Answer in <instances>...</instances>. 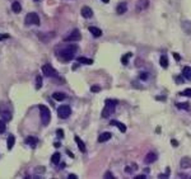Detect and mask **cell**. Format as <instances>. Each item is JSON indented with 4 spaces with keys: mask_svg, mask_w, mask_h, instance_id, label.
<instances>
[{
    "mask_svg": "<svg viewBox=\"0 0 191 179\" xmlns=\"http://www.w3.org/2000/svg\"><path fill=\"white\" fill-rule=\"evenodd\" d=\"M26 144L30 145L31 147H36L37 144H38V139H37V137H35V136H28L26 139Z\"/></svg>",
    "mask_w": 191,
    "mask_h": 179,
    "instance_id": "cell-12",
    "label": "cell"
},
{
    "mask_svg": "<svg viewBox=\"0 0 191 179\" xmlns=\"http://www.w3.org/2000/svg\"><path fill=\"white\" fill-rule=\"evenodd\" d=\"M82 16H83L84 18H87V19H89V18H92L93 17V10L89 8V7H83L82 8Z\"/></svg>",
    "mask_w": 191,
    "mask_h": 179,
    "instance_id": "cell-10",
    "label": "cell"
},
{
    "mask_svg": "<svg viewBox=\"0 0 191 179\" xmlns=\"http://www.w3.org/2000/svg\"><path fill=\"white\" fill-rule=\"evenodd\" d=\"M5 121L4 119H0V133H3L5 131Z\"/></svg>",
    "mask_w": 191,
    "mask_h": 179,
    "instance_id": "cell-29",
    "label": "cell"
},
{
    "mask_svg": "<svg viewBox=\"0 0 191 179\" xmlns=\"http://www.w3.org/2000/svg\"><path fill=\"white\" fill-rule=\"evenodd\" d=\"M12 9H13V11L18 14V13H21V10H22V5L18 2H14V3L12 4Z\"/></svg>",
    "mask_w": 191,
    "mask_h": 179,
    "instance_id": "cell-23",
    "label": "cell"
},
{
    "mask_svg": "<svg viewBox=\"0 0 191 179\" xmlns=\"http://www.w3.org/2000/svg\"><path fill=\"white\" fill-rule=\"evenodd\" d=\"M35 2H40V0H35Z\"/></svg>",
    "mask_w": 191,
    "mask_h": 179,
    "instance_id": "cell-41",
    "label": "cell"
},
{
    "mask_svg": "<svg viewBox=\"0 0 191 179\" xmlns=\"http://www.w3.org/2000/svg\"><path fill=\"white\" fill-rule=\"evenodd\" d=\"M149 0H138L136 3V10L138 11H143V10H147L149 8Z\"/></svg>",
    "mask_w": 191,
    "mask_h": 179,
    "instance_id": "cell-9",
    "label": "cell"
},
{
    "mask_svg": "<svg viewBox=\"0 0 191 179\" xmlns=\"http://www.w3.org/2000/svg\"><path fill=\"white\" fill-rule=\"evenodd\" d=\"M74 140H75V142H77V145H78V147H79V150L82 151V153H86V145H84V142L80 140V137H78V136H75L74 137Z\"/></svg>",
    "mask_w": 191,
    "mask_h": 179,
    "instance_id": "cell-16",
    "label": "cell"
},
{
    "mask_svg": "<svg viewBox=\"0 0 191 179\" xmlns=\"http://www.w3.org/2000/svg\"><path fill=\"white\" fill-rule=\"evenodd\" d=\"M128 10V4L126 3H120L116 8V11H117V14H125V11Z\"/></svg>",
    "mask_w": 191,
    "mask_h": 179,
    "instance_id": "cell-14",
    "label": "cell"
},
{
    "mask_svg": "<svg viewBox=\"0 0 191 179\" xmlns=\"http://www.w3.org/2000/svg\"><path fill=\"white\" fill-rule=\"evenodd\" d=\"M180 167L182 169H187L191 167V159L189 156H184L181 160H180Z\"/></svg>",
    "mask_w": 191,
    "mask_h": 179,
    "instance_id": "cell-11",
    "label": "cell"
},
{
    "mask_svg": "<svg viewBox=\"0 0 191 179\" xmlns=\"http://www.w3.org/2000/svg\"><path fill=\"white\" fill-rule=\"evenodd\" d=\"M78 51V46L77 45H69V46H65L60 50H58V57L64 61V62H68L74 59L75 53Z\"/></svg>",
    "mask_w": 191,
    "mask_h": 179,
    "instance_id": "cell-1",
    "label": "cell"
},
{
    "mask_svg": "<svg viewBox=\"0 0 191 179\" xmlns=\"http://www.w3.org/2000/svg\"><path fill=\"white\" fill-rule=\"evenodd\" d=\"M40 113H41V121H42V125L47 126L50 123V121H51L50 109L46 105H40Z\"/></svg>",
    "mask_w": 191,
    "mask_h": 179,
    "instance_id": "cell-3",
    "label": "cell"
},
{
    "mask_svg": "<svg viewBox=\"0 0 191 179\" xmlns=\"http://www.w3.org/2000/svg\"><path fill=\"white\" fill-rule=\"evenodd\" d=\"M112 137V135L110 133V132H103V133H101L100 135V137H98V142H106V141H108Z\"/></svg>",
    "mask_w": 191,
    "mask_h": 179,
    "instance_id": "cell-15",
    "label": "cell"
},
{
    "mask_svg": "<svg viewBox=\"0 0 191 179\" xmlns=\"http://www.w3.org/2000/svg\"><path fill=\"white\" fill-rule=\"evenodd\" d=\"M78 177L75 174H69V179H77Z\"/></svg>",
    "mask_w": 191,
    "mask_h": 179,
    "instance_id": "cell-37",
    "label": "cell"
},
{
    "mask_svg": "<svg viewBox=\"0 0 191 179\" xmlns=\"http://www.w3.org/2000/svg\"><path fill=\"white\" fill-rule=\"evenodd\" d=\"M130 57H131V53H126V55H124V56H122V59H121V62L124 64V65H126Z\"/></svg>",
    "mask_w": 191,
    "mask_h": 179,
    "instance_id": "cell-28",
    "label": "cell"
},
{
    "mask_svg": "<svg viewBox=\"0 0 191 179\" xmlns=\"http://www.w3.org/2000/svg\"><path fill=\"white\" fill-rule=\"evenodd\" d=\"M78 61L82 62V64H87V65H92L93 64V60L87 59V57H78Z\"/></svg>",
    "mask_w": 191,
    "mask_h": 179,
    "instance_id": "cell-25",
    "label": "cell"
},
{
    "mask_svg": "<svg viewBox=\"0 0 191 179\" xmlns=\"http://www.w3.org/2000/svg\"><path fill=\"white\" fill-rule=\"evenodd\" d=\"M36 173H45V168H42V167H37Z\"/></svg>",
    "mask_w": 191,
    "mask_h": 179,
    "instance_id": "cell-35",
    "label": "cell"
},
{
    "mask_svg": "<svg viewBox=\"0 0 191 179\" xmlns=\"http://www.w3.org/2000/svg\"><path fill=\"white\" fill-rule=\"evenodd\" d=\"M116 105H117V101H114V99H107L105 102V109L102 112V117L103 118H107L108 116H111L115 109H116Z\"/></svg>",
    "mask_w": 191,
    "mask_h": 179,
    "instance_id": "cell-2",
    "label": "cell"
},
{
    "mask_svg": "<svg viewBox=\"0 0 191 179\" xmlns=\"http://www.w3.org/2000/svg\"><path fill=\"white\" fill-rule=\"evenodd\" d=\"M182 75L185 76V79H187V80H191V67H190V66H185V67H184Z\"/></svg>",
    "mask_w": 191,
    "mask_h": 179,
    "instance_id": "cell-21",
    "label": "cell"
},
{
    "mask_svg": "<svg viewBox=\"0 0 191 179\" xmlns=\"http://www.w3.org/2000/svg\"><path fill=\"white\" fill-rule=\"evenodd\" d=\"M172 56L175 57V60H176V61H180V60H181V56H180V55L177 53V52H173V53H172Z\"/></svg>",
    "mask_w": 191,
    "mask_h": 179,
    "instance_id": "cell-32",
    "label": "cell"
},
{
    "mask_svg": "<svg viewBox=\"0 0 191 179\" xmlns=\"http://www.w3.org/2000/svg\"><path fill=\"white\" fill-rule=\"evenodd\" d=\"M52 97H54V99H56V101H64V99H66V94L56 92V93L52 94Z\"/></svg>",
    "mask_w": 191,
    "mask_h": 179,
    "instance_id": "cell-22",
    "label": "cell"
},
{
    "mask_svg": "<svg viewBox=\"0 0 191 179\" xmlns=\"http://www.w3.org/2000/svg\"><path fill=\"white\" fill-rule=\"evenodd\" d=\"M171 142H172V145H173V146H175V147H176V146H179V142H177V141H176V140H172V141H171Z\"/></svg>",
    "mask_w": 191,
    "mask_h": 179,
    "instance_id": "cell-38",
    "label": "cell"
},
{
    "mask_svg": "<svg viewBox=\"0 0 191 179\" xmlns=\"http://www.w3.org/2000/svg\"><path fill=\"white\" fill-rule=\"evenodd\" d=\"M56 135L59 136V139H63V137H64V131L63 130H58L56 131Z\"/></svg>",
    "mask_w": 191,
    "mask_h": 179,
    "instance_id": "cell-33",
    "label": "cell"
},
{
    "mask_svg": "<svg viewBox=\"0 0 191 179\" xmlns=\"http://www.w3.org/2000/svg\"><path fill=\"white\" fill-rule=\"evenodd\" d=\"M72 114V108L69 105H60L59 109H58V116L61 118V119H65Z\"/></svg>",
    "mask_w": 191,
    "mask_h": 179,
    "instance_id": "cell-6",
    "label": "cell"
},
{
    "mask_svg": "<svg viewBox=\"0 0 191 179\" xmlns=\"http://www.w3.org/2000/svg\"><path fill=\"white\" fill-rule=\"evenodd\" d=\"M140 79H142V80H147V79H148V74H147V73L140 74Z\"/></svg>",
    "mask_w": 191,
    "mask_h": 179,
    "instance_id": "cell-36",
    "label": "cell"
},
{
    "mask_svg": "<svg viewBox=\"0 0 191 179\" xmlns=\"http://www.w3.org/2000/svg\"><path fill=\"white\" fill-rule=\"evenodd\" d=\"M89 32L96 37V38H98V37H101L102 36V31L100 29V28H97V27H89Z\"/></svg>",
    "mask_w": 191,
    "mask_h": 179,
    "instance_id": "cell-17",
    "label": "cell"
},
{
    "mask_svg": "<svg viewBox=\"0 0 191 179\" xmlns=\"http://www.w3.org/2000/svg\"><path fill=\"white\" fill-rule=\"evenodd\" d=\"M41 87H42V76L37 75L36 76V89H40Z\"/></svg>",
    "mask_w": 191,
    "mask_h": 179,
    "instance_id": "cell-27",
    "label": "cell"
},
{
    "mask_svg": "<svg viewBox=\"0 0 191 179\" xmlns=\"http://www.w3.org/2000/svg\"><path fill=\"white\" fill-rule=\"evenodd\" d=\"M0 114H2V117L5 122H9L12 119V112H10V109L7 108L5 105H0Z\"/></svg>",
    "mask_w": 191,
    "mask_h": 179,
    "instance_id": "cell-8",
    "label": "cell"
},
{
    "mask_svg": "<svg viewBox=\"0 0 191 179\" xmlns=\"http://www.w3.org/2000/svg\"><path fill=\"white\" fill-rule=\"evenodd\" d=\"M103 3H110V0H102Z\"/></svg>",
    "mask_w": 191,
    "mask_h": 179,
    "instance_id": "cell-40",
    "label": "cell"
},
{
    "mask_svg": "<svg viewBox=\"0 0 191 179\" xmlns=\"http://www.w3.org/2000/svg\"><path fill=\"white\" fill-rule=\"evenodd\" d=\"M60 154L59 153H55V154H54L52 155V158H51V161L54 163V164H59V161H60Z\"/></svg>",
    "mask_w": 191,
    "mask_h": 179,
    "instance_id": "cell-26",
    "label": "cell"
},
{
    "mask_svg": "<svg viewBox=\"0 0 191 179\" xmlns=\"http://www.w3.org/2000/svg\"><path fill=\"white\" fill-rule=\"evenodd\" d=\"M105 178H107V179H112V178H114V175H112V173H111V172H107V173L105 174Z\"/></svg>",
    "mask_w": 191,
    "mask_h": 179,
    "instance_id": "cell-34",
    "label": "cell"
},
{
    "mask_svg": "<svg viewBox=\"0 0 191 179\" xmlns=\"http://www.w3.org/2000/svg\"><path fill=\"white\" fill-rule=\"evenodd\" d=\"M147 177L145 175H138V177H135V179H145Z\"/></svg>",
    "mask_w": 191,
    "mask_h": 179,
    "instance_id": "cell-39",
    "label": "cell"
},
{
    "mask_svg": "<svg viewBox=\"0 0 191 179\" xmlns=\"http://www.w3.org/2000/svg\"><path fill=\"white\" fill-rule=\"evenodd\" d=\"M176 107L179 109H185V111H190V104L189 103H177Z\"/></svg>",
    "mask_w": 191,
    "mask_h": 179,
    "instance_id": "cell-24",
    "label": "cell"
},
{
    "mask_svg": "<svg viewBox=\"0 0 191 179\" xmlns=\"http://www.w3.org/2000/svg\"><path fill=\"white\" fill-rule=\"evenodd\" d=\"M80 38H82L80 32L78 29H74L69 36L64 38V41H66V42H77V41H79Z\"/></svg>",
    "mask_w": 191,
    "mask_h": 179,
    "instance_id": "cell-7",
    "label": "cell"
},
{
    "mask_svg": "<svg viewBox=\"0 0 191 179\" xmlns=\"http://www.w3.org/2000/svg\"><path fill=\"white\" fill-rule=\"evenodd\" d=\"M100 90H101L100 85H93V87L91 88V92H92V93H98Z\"/></svg>",
    "mask_w": 191,
    "mask_h": 179,
    "instance_id": "cell-30",
    "label": "cell"
},
{
    "mask_svg": "<svg viewBox=\"0 0 191 179\" xmlns=\"http://www.w3.org/2000/svg\"><path fill=\"white\" fill-rule=\"evenodd\" d=\"M110 123H111L112 126H117L119 130H120L121 132H126V126L124 125V123H121V122H119V121H111Z\"/></svg>",
    "mask_w": 191,
    "mask_h": 179,
    "instance_id": "cell-18",
    "label": "cell"
},
{
    "mask_svg": "<svg viewBox=\"0 0 191 179\" xmlns=\"http://www.w3.org/2000/svg\"><path fill=\"white\" fill-rule=\"evenodd\" d=\"M181 95H186V97H191V89H185V90L181 93Z\"/></svg>",
    "mask_w": 191,
    "mask_h": 179,
    "instance_id": "cell-31",
    "label": "cell"
},
{
    "mask_svg": "<svg viewBox=\"0 0 191 179\" xmlns=\"http://www.w3.org/2000/svg\"><path fill=\"white\" fill-rule=\"evenodd\" d=\"M24 23L27 25H40V17L36 14V13H30V14L26 16V19H24Z\"/></svg>",
    "mask_w": 191,
    "mask_h": 179,
    "instance_id": "cell-5",
    "label": "cell"
},
{
    "mask_svg": "<svg viewBox=\"0 0 191 179\" xmlns=\"http://www.w3.org/2000/svg\"><path fill=\"white\" fill-rule=\"evenodd\" d=\"M159 64H161V66H162L163 69L168 67V59H167L166 55H162V56H161V59H159Z\"/></svg>",
    "mask_w": 191,
    "mask_h": 179,
    "instance_id": "cell-19",
    "label": "cell"
},
{
    "mask_svg": "<svg viewBox=\"0 0 191 179\" xmlns=\"http://www.w3.org/2000/svg\"><path fill=\"white\" fill-rule=\"evenodd\" d=\"M156 160H157V155H156L154 153H148V154L145 155V159H144L145 164H152V163H154Z\"/></svg>",
    "mask_w": 191,
    "mask_h": 179,
    "instance_id": "cell-13",
    "label": "cell"
},
{
    "mask_svg": "<svg viewBox=\"0 0 191 179\" xmlns=\"http://www.w3.org/2000/svg\"><path fill=\"white\" fill-rule=\"evenodd\" d=\"M14 144H16V137L13 136V135H10V136L8 137V142H7L8 150H12V149H13V146H14Z\"/></svg>",
    "mask_w": 191,
    "mask_h": 179,
    "instance_id": "cell-20",
    "label": "cell"
},
{
    "mask_svg": "<svg viewBox=\"0 0 191 179\" xmlns=\"http://www.w3.org/2000/svg\"><path fill=\"white\" fill-rule=\"evenodd\" d=\"M41 70H42L44 75H45V76H47V78H56V76H58V71H56L55 69H54V67H52L50 64L44 65Z\"/></svg>",
    "mask_w": 191,
    "mask_h": 179,
    "instance_id": "cell-4",
    "label": "cell"
}]
</instances>
